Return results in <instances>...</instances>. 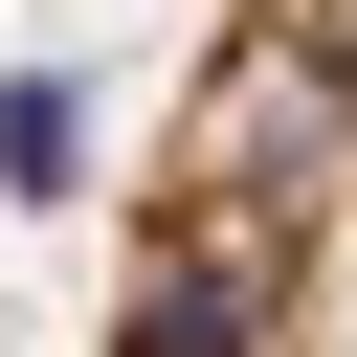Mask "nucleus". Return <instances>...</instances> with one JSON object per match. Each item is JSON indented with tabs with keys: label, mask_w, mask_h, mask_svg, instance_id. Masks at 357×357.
Wrapping results in <instances>:
<instances>
[{
	"label": "nucleus",
	"mask_w": 357,
	"mask_h": 357,
	"mask_svg": "<svg viewBox=\"0 0 357 357\" xmlns=\"http://www.w3.org/2000/svg\"><path fill=\"white\" fill-rule=\"evenodd\" d=\"M112 357H357V0H201L134 156Z\"/></svg>",
	"instance_id": "nucleus-1"
}]
</instances>
